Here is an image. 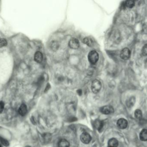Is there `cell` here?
I'll return each instance as SVG.
<instances>
[{"label": "cell", "instance_id": "cell-1", "mask_svg": "<svg viewBox=\"0 0 147 147\" xmlns=\"http://www.w3.org/2000/svg\"><path fill=\"white\" fill-rule=\"evenodd\" d=\"M88 58L90 63L95 64L99 60V54L95 51H91L88 54Z\"/></svg>", "mask_w": 147, "mask_h": 147}, {"label": "cell", "instance_id": "cell-2", "mask_svg": "<svg viewBox=\"0 0 147 147\" xmlns=\"http://www.w3.org/2000/svg\"><path fill=\"white\" fill-rule=\"evenodd\" d=\"M92 91L94 94H97L99 92L101 88V83L100 81L95 79L93 80L92 83Z\"/></svg>", "mask_w": 147, "mask_h": 147}, {"label": "cell", "instance_id": "cell-3", "mask_svg": "<svg viewBox=\"0 0 147 147\" xmlns=\"http://www.w3.org/2000/svg\"><path fill=\"white\" fill-rule=\"evenodd\" d=\"M100 112L103 114L109 115L114 112V109L113 106L110 105H106L100 108Z\"/></svg>", "mask_w": 147, "mask_h": 147}, {"label": "cell", "instance_id": "cell-4", "mask_svg": "<svg viewBox=\"0 0 147 147\" xmlns=\"http://www.w3.org/2000/svg\"><path fill=\"white\" fill-rule=\"evenodd\" d=\"M80 139L83 143L88 144L89 143H90L91 141L92 138L91 136L89 133H87V132H84L81 135L80 137Z\"/></svg>", "mask_w": 147, "mask_h": 147}, {"label": "cell", "instance_id": "cell-5", "mask_svg": "<svg viewBox=\"0 0 147 147\" xmlns=\"http://www.w3.org/2000/svg\"><path fill=\"white\" fill-rule=\"evenodd\" d=\"M131 52L128 48H124L121 51L120 56L123 60H128L130 57Z\"/></svg>", "mask_w": 147, "mask_h": 147}, {"label": "cell", "instance_id": "cell-6", "mask_svg": "<svg viewBox=\"0 0 147 147\" xmlns=\"http://www.w3.org/2000/svg\"><path fill=\"white\" fill-rule=\"evenodd\" d=\"M117 125L120 129H125L128 126V121L124 118H120L117 121Z\"/></svg>", "mask_w": 147, "mask_h": 147}, {"label": "cell", "instance_id": "cell-7", "mask_svg": "<svg viewBox=\"0 0 147 147\" xmlns=\"http://www.w3.org/2000/svg\"><path fill=\"white\" fill-rule=\"evenodd\" d=\"M69 45L71 49H77L80 46V43L77 38H72L69 42Z\"/></svg>", "mask_w": 147, "mask_h": 147}, {"label": "cell", "instance_id": "cell-8", "mask_svg": "<svg viewBox=\"0 0 147 147\" xmlns=\"http://www.w3.org/2000/svg\"><path fill=\"white\" fill-rule=\"evenodd\" d=\"M34 60L38 63H41L43 60V55L42 53L40 51L36 52L34 55Z\"/></svg>", "mask_w": 147, "mask_h": 147}, {"label": "cell", "instance_id": "cell-9", "mask_svg": "<svg viewBox=\"0 0 147 147\" xmlns=\"http://www.w3.org/2000/svg\"><path fill=\"white\" fill-rule=\"evenodd\" d=\"M94 126L96 129H97L98 130L100 131L102 129L103 127L104 126V123L102 121L97 119L94 122Z\"/></svg>", "mask_w": 147, "mask_h": 147}, {"label": "cell", "instance_id": "cell-10", "mask_svg": "<svg viewBox=\"0 0 147 147\" xmlns=\"http://www.w3.org/2000/svg\"><path fill=\"white\" fill-rule=\"evenodd\" d=\"M119 142L115 138H111L108 142V147H117Z\"/></svg>", "mask_w": 147, "mask_h": 147}, {"label": "cell", "instance_id": "cell-11", "mask_svg": "<svg viewBox=\"0 0 147 147\" xmlns=\"http://www.w3.org/2000/svg\"><path fill=\"white\" fill-rule=\"evenodd\" d=\"M140 139L142 141H147V129H144L141 131L139 134Z\"/></svg>", "mask_w": 147, "mask_h": 147}, {"label": "cell", "instance_id": "cell-12", "mask_svg": "<svg viewBox=\"0 0 147 147\" xmlns=\"http://www.w3.org/2000/svg\"><path fill=\"white\" fill-rule=\"evenodd\" d=\"M135 103H136V98L134 96H132L130 97L127 101L126 104L128 108H131L134 105Z\"/></svg>", "mask_w": 147, "mask_h": 147}, {"label": "cell", "instance_id": "cell-13", "mask_svg": "<svg viewBox=\"0 0 147 147\" xmlns=\"http://www.w3.org/2000/svg\"><path fill=\"white\" fill-rule=\"evenodd\" d=\"M27 112V108L26 105L25 104H22L21 105L19 109V113L21 116L25 115Z\"/></svg>", "mask_w": 147, "mask_h": 147}, {"label": "cell", "instance_id": "cell-14", "mask_svg": "<svg viewBox=\"0 0 147 147\" xmlns=\"http://www.w3.org/2000/svg\"><path fill=\"white\" fill-rule=\"evenodd\" d=\"M58 147H70V143L67 140L62 139L58 143Z\"/></svg>", "mask_w": 147, "mask_h": 147}, {"label": "cell", "instance_id": "cell-15", "mask_svg": "<svg viewBox=\"0 0 147 147\" xmlns=\"http://www.w3.org/2000/svg\"><path fill=\"white\" fill-rule=\"evenodd\" d=\"M135 117L137 119L141 120L142 119V111L140 109H136L134 112Z\"/></svg>", "mask_w": 147, "mask_h": 147}, {"label": "cell", "instance_id": "cell-16", "mask_svg": "<svg viewBox=\"0 0 147 147\" xmlns=\"http://www.w3.org/2000/svg\"><path fill=\"white\" fill-rule=\"evenodd\" d=\"M124 6L129 8H132L135 6V1H127L124 4Z\"/></svg>", "mask_w": 147, "mask_h": 147}, {"label": "cell", "instance_id": "cell-17", "mask_svg": "<svg viewBox=\"0 0 147 147\" xmlns=\"http://www.w3.org/2000/svg\"><path fill=\"white\" fill-rule=\"evenodd\" d=\"M83 42L85 44H86L87 45L89 46H92L93 44V40L92 39V38H88V37L85 38L84 39Z\"/></svg>", "mask_w": 147, "mask_h": 147}, {"label": "cell", "instance_id": "cell-18", "mask_svg": "<svg viewBox=\"0 0 147 147\" xmlns=\"http://www.w3.org/2000/svg\"><path fill=\"white\" fill-rule=\"evenodd\" d=\"M0 142L4 146H9V143L8 142V140H6V139H5L3 138H1V137H0Z\"/></svg>", "mask_w": 147, "mask_h": 147}, {"label": "cell", "instance_id": "cell-19", "mask_svg": "<svg viewBox=\"0 0 147 147\" xmlns=\"http://www.w3.org/2000/svg\"><path fill=\"white\" fill-rule=\"evenodd\" d=\"M7 41L4 38H0V48L6 45Z\"/></svg>", "mask_w": 147, "mask_h": 147}, {"label": "cell", "instance_id": "cell-20", "mask_svg": "<svg viewBox=\"0 0 147 147\" xmlns=\"http://www.w3.org/2000/svg\"><path fill=\"white\" fill-rule=\"evenodd\" d=\"M142 54L144 56H147V44H145L142 48Z\"/></svg>", "mask_w": 147, "mask_h": 147}, {"label": "cell", "instance_id": "cell-21", "mask_svg": "<svg viewBox=\"0 0 147 147\" xmlns=\"http://www.w3.org/2000/svg\"><path fill=\"white\" fill-rule=\"evenodd\" d=\"M4 104L3 102H0V113L2 112L4 110Z\"/></svg>", "mask_w": 147, "mask_h": 147}, {"label": "cell", "instance_id": "cell-22", "mask_svg": "<svg viewBox=\"0 0 147 147\" xmlns=\"http://www.w3.org/2000/svg\"><path fill=\"white\" fill-rule=\"evenodd\" d=\"M77 92L79 95H80L82 94V91L80 89H79V90H77Z\"/></svg>", "mask_w": 147, "mask_h": 147}, {"label": "cell", "instance_id": "cell-23", "mask_svg": "<svg viewBox=\"0 0 147 147\" xmlns=\"http://www.w3.org/2000/svg\"><path fill=\"white\" fill-rule=\"evenodd\" d=\"M145 67H146V68H147V59H146V61H145Z\"/></svg>", "mask_w": 147, "mask_h": 147}, {"label": "cell", "instance_id": "cell-24", "mask_svg": "<svg viewBox=\"0 0 147 147\" xmlns=\"http://www.w3.org/2000/svg\"><path fill=\"white\" fill-rule=\"evenodd\" d=\"M0 147H1V145H0Z\"/></svg>", "mask_w": 147, "mask_h": 147}]
</instances>
